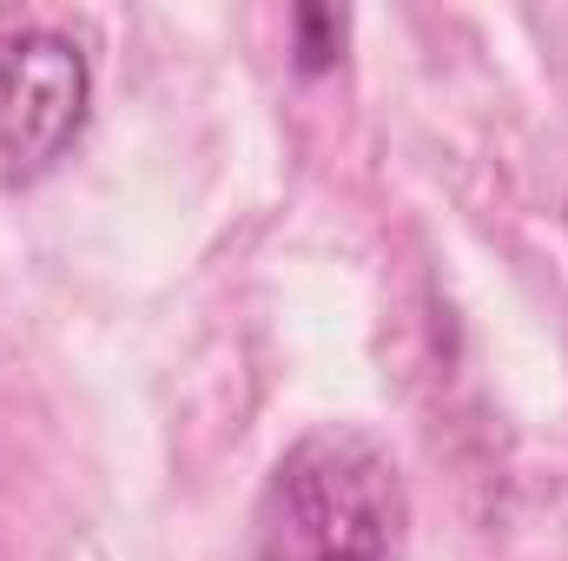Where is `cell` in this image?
<instances>
[{"label": "cell", "mask_w": 568, "mask_h": 561, "mask_svg": "<svg viewBox=\"0 0 568 561\" xmlns=\"http://www.w3.org/2000/svg\"><path fill=\"white\" fill-rule=\"evenodd\" d=\"M404 542L410 496L397 456L357 422H324L265 476L239 561H404Z\"/></svg>", "instance_id": "6da1fadb"}, {"label": "cell", "mask_w": 568, "mask_h": 561, "mask_svg": "<svg viewBox=\"0 0 568 561\" xmlns=\"http://www.w3.org/2000/svg\"><path fill=\"white\" fill-rule=\"evenodd\" d=\"M93 67L73 33L13 20L0 27V192L47 178L87 126Z\"/></svg>", "instance_id": "7a4b0ae2"}]
</instances>
